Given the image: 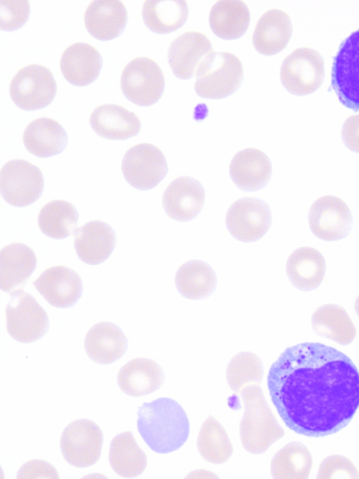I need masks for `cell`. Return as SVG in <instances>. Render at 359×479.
I'll list each match as a JSON object with an SVG mask.
<instances>
[{
    "instance_id": "38",
    "label": "cell",
    "mask_w": 359,
    "mask_h": 479,
    "mask_svg": "<svg viewBox=\"0 0 359 479\" xmlns=\"http://www.w3.org/2000/svg\"><path fill=\"white\" fill-rule=\"evenodd\" d=\"M30 12V4L27 0L0 1V27L4 30H14L22 27Z\"/></svg>"
},
{
    "instance_id": "6",
    "label": "cell",
    "mask_w": 359,
    "mask_h": 479,
    "mask_svg": "<svg viewBox=\"0 0 359 479\" xmlns=\"http://www.w3.org/2000/svg\"><path fill=\"white\" fill-rule=\"evenodd\" d=\"M10 96L24 110H35L48 106L57 92V83L46 67L31 64L20 68L10 83Z\"/></svg>"
},
{
    "instance_id": "21",
    "label": "cell",
    "mask_w": 359,
    "mask_h": 479,
    "mask_svg": "<svg viewBox=\"0 0 359 479\" xmlns=\"http://www.w3.org/2000/svg\"><path fill=\"white\" fill-rule=\"evenodd\" d=\"M102 58L98 50L88 43L69 46L62 53L60 67L69 83L84 86L93 82L100 74Z\"/></svg>"
},
{
    "instance_id": "42",
    "label": "cell",
    "mask_w": 359,
    "mask_h": 479,
    "mask_svg": "<svg viewBox=\"0 0 359 479\" xmlns=\"http://www.w3.org/2000/svg\"><path fill=\"white\" fill-rule=\"evenodd\" d=\"M355 311L359 318V295L357 297L355 302Z\"/></svg>"
},
{
    "instance_id": "23",
    "label": "cell",
    "mask_w": 359,
    "mask_h": 479,
    "mask_svg": "<svg viewBox=\"0 0 359 479\" xmlns=\"http://www.w3.org/2000/svg\"><path fill=\"white\" fill-rule=\"evenodd\" d=\"M117 382L123 393L138 397L158 390L164 382V373L154 360L142 357L135 358L118 370Z\"/></svg>"
},
{
    "instance_id": "35",
    "label": "cell",
    "mask_w": 359,
    "mask_h": 479,
    "mask_svg": "<svg viewBox=\"0 0 359 479\" xmlns=\"http://www.w3.org/2000/svg\"><path fill=\"white\" fill-rule=\"evenodd\" d=\"M313 465L309 449L299 442H290L279 450L271 461V473L278 479H306Z\"/></svg>"
},
{
    "instance_id": "13",
    "label": "cell",
    "mask_w": 359,
    "mask_h": 479,
    "mask_svg": "<svg viewBox=\"0 0 359 479\" xmlns=\"http://www.w3.org/2000/svg\"><path fill=\"white\" fill-rule=\"evenodd\" d=\"M271 224V215L268 204L254 197L236 200L226 215L229 232L243 242L260 239L269 231Z\"/></svg>"
},
{
    "instance_id": "8",
    "label": "cell",
    "mask_w": 359,
    "mask_h": 479,
    "mask_svg": "<svg viewBox=\"0 0 359 479\" xmlns=\"http://www.w3.org/2000/svg\"><path fill=\"white\" fill-rule=\"evenodd\" d=\"M324 60L318 51L309 47L297 48L283 61L280 77L284 87L296 95H309L322 84Z\"/></svg>"
},
{
    "instance_id": "2",
    "label": "cell",
    "mask_w": 359,
    "mask_h": 479,
    "mask_svg": "<svg viewBox=\"0 0 359 479\" xmlns=\"http://www.w3.org/2000/svg\"><path fill=\"white\" fill-rule=\"evenodd\" d=\"M137 427L151 450L167 454L180 448L189 435V422L182 407L170 398L144 403L137 412Z\"/></svg>"
},
{
    "instance_id": "33",
    "label": "cell",
    "mask_w": 359,
    "mask_h": 479,
    "mask_svg": "<svg viewBox=\"0 0 359 479\" xmlns=\"http://www.w3.org/2000/svg\"><path fill=\"white\" fill-rule=\"evenodd\" d=\"M175 284L179 292L190 299L208 297L217 285L213 269L201 260H190L182 264L175 276Z\"/></svg>"
},
{
    "instance_id": "28",
    "label": "cell",
    "mask_w": 359,
    "mask_h": 479,
    "mask_svg": "<svg viewBox=\"0 0 359 479\" xmlns=\"http://www.w3.org/2000/svg\"><path fill=\"white\" fill-rule=\"evenodd\" d=\"M325 270L323 255L312 247L295 250L286 262V273L290 283L303 291L317 288L323 281Z\"/></svg>"
},
{
    "instance_id": "20",
    "label": "cell",
    "mask_w": 359,
    "mask_h": 479,
    "mask_svg": "<svg viewBox=\"0 0 359 479\" xmlns=\"http://www.w3.org/2000/svg\"><path fill=\"white\" fill-rule=\"evenodd\" d=\"M89 122L97 135L108 140H126L141 129L137 115L117 104L99 105L92 112Z\"/></svg>"
},
{
    "instance_id": "32",
    "label": "cell",
    "mask_w": 359,
    "mask_h": 479,
    "mask_svg": "<svg viewBox=\"0 0 359 479\" xmlns=\"http://www.w3.org/2000/svg\"><path fill=\"white\" fill-rule=\"evenodd\" d=\"M188 4L184 0H147L142 8L144 23L158 34L174 32L187 20Z\"/></svg>"
},
{
    "instance_id": "12",
    "label": "cell",
    "mask_w": 359,
    "mask_h": 479,
    "mask_svg": "<svg viewBox=\"0 0 359 479\" xmlns=\"http://www.w3.org/2000/svg\"><path fill=\"white\" fill-rule=\"evenodd\" d=\"M121 170L125 180L132 187L148 190L156 187L165 177L168 165L162 151L149 143L131 147L125 153Z\"/></svg>"
},
{
    "instance_id": "5",
    "label": "cell",
    "mask_w": 359,
    "mask_h": 479,
    "mask_svg": "<svg viewBox=\"0 0 359 479\" xmlns=\"http://www.w3.org/2000/svg\"><path fill=\"white\" fill-rule=\"evenodd\" d=\"M6 321L10 336L22 343L39 339L49 326L45 310L30 293L21 288L11 292L6 307Z\"/></svg>"
},
{
    "instance_id": "25",
    "label": "cell",
    "mask_w": 359,
    "mask_h": 479,
    "mask_svg": "<svg viewBox=\"0 0 359 479\" xmlns=\"http://www.w3.org/2000/svg\"><path fill=\"white\" fill-rule=\"evenodd\" d=\"M84 348L93 361L107 365L123 356L128 348V340L118 325L110 322H100L88 330Z\"/></svg>"
},
{
    "instance_id": "3",
    "label": "cell",
    "mask_w": 359,
    "mask_h": 479,
    "mask_svg": "<svg viewBox=\"0 0 359 479\" xmlns=\"http://www.w3.org/2000/svg\"><path fill=\"white\" fill-rule=\"evenodd\" d=\"M239 394L244 405L239 426L242 446L251 454H263L284 436L285 431L268 405L259 384H250Z\"/></svg>"
},
{
    "instance_id": "16",
    "label": "cell",
    "mask_w": 359,
    "mask_h": 479,
    "mask_svg": "<svg viewBox=\"0 0 359 479\" xmlns=\"http://www.w3.org/2000/svg\"><path fill=\"white\" fill-rule=\"evenodd\" d=\"M162 202L164 210L170 218L179 222L189 221L202 210L205 202V190L195 178L179 177L165 188Z\"/></svg>"
},
{
    "instance_id": "4",
    "label": "cell",
    "mask_w": 359,
    "mask_h": 479,
    "mask_svg": "<svg viewBox=\"0 0 359 479\" xmlns=\"http://www.w3.org/2000/svg\"><path fill=\"white\" fill-rule=\"evenodd\" d=\"M196 74L194 88L198 95L221 99L238 88L243 77V68L234 54L213 52L201 62Z\"/></svg>"
},
{
    "instance_id": "11",
    "label": "cell",
    "mask_w": 359,
    "mask_h": 479,
    "mask_svg": "<svg viewBox=\"0 0 359 479\" xmlns=\"http://www.w3.org/2000/svg\"><path fill=\"white\" fill-rule=\"evenodd\" d=\"M103 434L94 421L78 419L64 429L60 438V450L64 459L72 466L86 468L99 460Z\"/></svg>"
},
{
    "instance_id": "26",
    "label": "cell",
    "mask_w": 359,
    "mask_h": 479,
    "mask_svg": "<svg viewBox=\"0 0 359 479\" xmlns=\"http://www.w3.org/2000/svg\"><path fill=\"white\" fill-rule=\"evenodd\" d=\"M292 32L289 15L280 9H271L258 20L252 34V43L261 54L275 55L286 47Z\"/></svg>"
},
{
    "instance_id": "15",
    "label": "cell",
    "mask_w": 359,
    "mask_h": 479,
    "mask_svg": "<svg viewBox=\"0 0 359 479\" xmlns=\"http://www.w3.org/2000/svg\"><path fill=\"white\" fill-rule=\"evenodd\" d=\"M32 284L53 306L67 308L80 298L83 284L79 276L66 266H54L43 271Z\"/></svg>"
},
{
    "instance_id": "24",
    "label": "cell",
    "mask_w": 359,
    "mask_h": 479,
    "mask_svg": "<svg viewBox=\"0 0 359 479\" xmlns=\"http://www.w3.org/2000/svg\"><path fill=\"white\" fill-rule=\"evenodd\" d=\"M34 251L22 243H13L0 252V287L10 292L22 287L36 267Z\"/></svg>"
},
{
    "instance_id": "17",
    "label": "cell",
    "mask_w": 359,
    "mask_h": 479,
    "mask_svg": "<svg viewBox=\"0 0 359 479\" xmlns=\"http://www.w3.org/2000/svg\"><path fill=\"white\" fill-rule=\"evenodd\" d=\"M213 53L210 41L199 32H186L170 43L168 58L174 74L187 79L196 74L201 62Z\"/></svg>"
},
{
    "instance_id": "22",
    "label": "cell",
    "mask_w": 359,
    "mask_h": 479,
    "mask_svg": "<svg viewBox=\"0 0 359 479\" xmlns=\"http://www.w3.org/2000/svg\"><path fill=\"white\" fill-rule=\"evenodd\" d=\"M271 163L261 150L248 148L237 152L229 166L233 183L244 191H256L270 180Z\"/></svg>"
},
{
    "instance_id": "37",
    "label": "cell",
    "mask_w": 359,
    "mask_h": 479,
    "mask_svg": "<svg viewBox=\"0 0 359 479\" xmlns=\"http://www.w3.org/2000/svg\"><path fill=\"white\" fill-rule=\"evenodd\" d=\"M264 375L260 358L250 351L236 354L230 360L226 377L228 385L236 393L250 384H259Z\"/></svg>"
},
{
    "instance_id": "30",
    "label": "cell",
    "mask_w": 359,
    "mask_h": 479,
    "mask_svg": "<svg viewBox=\"0 0 359 479\" xmlns=\"http://www.w3.org/2000/svg\"><path fill=\"white\" fill-rule=\"evenodd\" d=\"M250 13L241 0H219L211 8L209 25L212 31L224 39L241 36L248 29Z\"/></svg>"
},
{
    "instance_id": "9",
    "label": "cell",
    "mask_w": 359,
    "mask_h": 479,
    "mask_svg": "<svg viewBox=\"0 0 359 479\" xmlns=\"http://www.w3.org/2000/svg\"><path fill=\"white\" fill-rule=\"evenodd\" d=\"M43 186L41 170L26 160H11L1 168V196L11 205L21 208L34 203L41 196Z\"/></svg>"
},
{
    "instance_id": "40",
    "label": "cell",
    "mask_w": 359,
    "mask_h": 479,
    "mask_svg": "<svg viewBox=\"0 0 359 479\" xmlns=\"http://www.w3.org/2000/svg\"><path fill=\"white\" fill-rule=\"evenodd\" d=\"M17 478H59L55 467L41 459H32L24 464L19 469Z\"/></svg>"
},
{
    "instance_id": "10",
    "label": "cell",
    "mask_w": 359,
    "mask_h": 479,
    "mask_svg": "<svg viewBox=\"0 0 359 479\" xmlns=\"http://www.w3.org/2000/svg\"><path fill=\"white\" fill-rule=\"evenodd\" d=\"M124 95L140 106H149L161 97L165 79L161 68L152 59L138 57L129 62L121 76Z\"/></svg>"
},
{
    "instance_id": "7",
    "label": "cell",
    "mask_w": 359,
    "mask_h": 479,
    "mask_svg": "<svg viewBox=\"0 0 359 479\" xmlns=\"http://www.w3.org/2000/svg\"><path fill=\"white\" fill-rule=\"evenodd\" d=\"M331 85L344 107L359 111V29L341 43L333 60Z\"/></svg>"
},
{
    "instance_id": "34",
    "label": "cell",
    "mask_w": 359,
    "mask_h": 479,
    "mask_svg": "<svg viewBox=\"0 0 359 479\" xmlns=\"http://www.w3.org/2000/svg\"><path fill=\"white\" fill-rule=\"evenodd\" d=\"M38 225L46 236L61 239L77 231L79 215L75 207L65 200H53L45 204L38 214Z\"/></svg>"
},
{
    "instance_id": "29",
    "label": "cell",
    "mask_w": 359,
    "mask_h": 479,
    "mask_svg": "<svg viewBox=\"0 0 359 479\" xmlns=\"http://www.w3.org/2000/svg\"><path fill=\"white\" fill-rule=\"evenodd\" d=\"M311 325L315 332L340 345L351 344L356 337V328L346 311L340 305L327 304L312 314Z\"/></svg>"
},
{
    "instance_id": "31",
    "label": "cell",
    "mask_w": 359,
    "mask_h": 479,
    "mask_svg": "<svg viewBox=\"0 0 359 479\" xmlns=\"http://www.w3.org/2000/svg\"><path fill=\"white\" fill-rule=\"evenodd\" d=\"M109 461L116 474L127 478L138 476L147 465L146 454L130 431L121 432L112 438Z\"/></svg>"
},
{
    "instance_id": "39",
    "label": "cell",
    "mask_w": 359,
    "mask_h": 479,
    "mask_svg": "<svg viewBox=\"0 0 359 479\" xmlns=\"http://www.w3.org/2000/svg\"><path fill=\"white\" fill-rule=\"evenodd\" d=\"M317 478H359V473L354 464L347 457L339 454H332L320 464Z\"/></svg>"
},
{
    "instance_id": "18",
    "label": "cell",
    "mask_w": 359,
    "mask_h": 479,
    "mask_svg": "<svg viewBox=\"0 0 359 479\" xmlns=\"http://www.w3.org/2000/svg\"><path fill=\"white\" fill-rule=\"evenodd\" d=\"M115 245L114 229L102 221H90L76 231L75 251L86 264L95 265L104 262L111 255Z\"/></svg>"
},
{
    "instance_id": "1",
    "label": "cell",
    "mask_w": 359,
    "mask_h": 479,
    "mask_svg": "<svg viewBox=\"0 0 359 479\" xmlns=\"http://www.w3.org/2000/svg\"><path fill=\"white\" fill-rule=\"evenodd\" d=\"M271 399L285 425L309 437L346 427L359 407V372L337 349L318 342L287 348L270 367Z\"/></svg>"
},
{
    "instance_id": "36",
    "label": "cell",
    "mask_w": 359,
    "mask_h": 479,
    "mask_svg": "<svg viewBox=\"0 0 359 479\" xmlns=\"http://www.w3.org/2000/svg\"><path fill=\"white\" fill-rule=\"evenodd\" d=\"M196 447L202 458L216 464L224 463L233 453V445L226 429L211 415L201 427Z\"/></svg>"
},
{
    "instance_id": "14",
    "label": "cell",
    "mask_w": 359,
    "mask_h": 479,
    "mask_svg": "<svg viewBox=\"0 0 359 479\" xmlns=\"http://www.w3.org/2000/svg\"><path fill=\"white\" fill-rule=\"evenodd\" d=\"M353 216L347 204L340 198L325 195L312 204L309 224L316 237L326 241L340 240L348 235Z\"/></svg>"
},
{
    "instance_id": "19",
    "label": "cell",
    "mask_w": 359,
    "mask_h": 479,
    "mask_svg": "<svg viewBox=\"0 0 359 479\" xmlns=\"http://www.w3.org/2000/svg\"><path fill=\"white\" fill-rule=\"evenodd\" d=\"M128 12L119 0H95L90 2L84 13L88 32L100 40H111L124 29Z\"/></svg>"
},
{
    "instance_id": "27",
    "label": "cell",
    "mask_w": 359,
    "mask_h": 479,
    "mask_svg": "<svg viewBox=\"0 0 359 479\" xmlns=\"http://www.w3.org/2000/svg\"><path fill=\"white\" fill-rule=\"evenodd\" d=\"M22 141L26 149L34 156L47 158L62 152L67 143V135L57 121L41 117L32 121L25 128Z\"/></svg>"
},
{
    "instance_id": "41",
    "label": "cell",
    "mask_w": 359,
    "mask_h": 479,
    "mask_svg": "<svg viewBox=\"0 0 359 479\" xmlns=\"http://www.w3.org/2000/svg\"><path fill=\"white\" fill-rule=\"evenodd\" d=\"M341 134L346 147L359 153V114L349 116L345 120Z\"/></svg>"
}]
</instances>
